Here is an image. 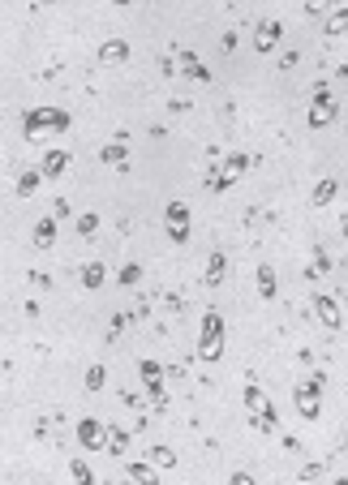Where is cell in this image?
Returning a JSON list of instances; mask_svg holds the SVG:
<instances>
[{"label":"cell","instance_id":"16","mask_svg":"<svg viewBox=\"0 0 348 485\" xmlns=\"http://www.w3.org/2000/svg\"><path fill=\"white\" fill-rule=\"evenodd\" d=\"M65 168H69V150H61V146H52V150L43 155V164H39V172L47 176V181H52V176H61Z\"/></svg>","mask_w":348,"mask_h":485},{"label":"cell","instance_id":"6","mask_svg":"<svg viewBox=\"0 0 348 485\" xmlns=\"http://www.w3.org/2000/svg\"><path fill=\"white\" fill-rule=\"evenodd\" d=\"M335 116H340V108H335L327 82H318V86H314V104H310V129H327Z\"/></svg>","mask_w":348,"mask_h":485},{"label":"cell","instance_id":"29","mask_svg":"<svg viewBox=\"0 0 348 485\" xmlns=\"http://www.w3.org/2000/svg\"><path fill=\"white\" fill-rule=\"evenodd\" d=\"M99 232V215L95 211H82L78 215V237H95Z\"/></svg>","mask_w":348,"mask_h":485},{"label":"cell","instance_id":"4","mask_svg":"<svg viewBox=\"0 0 348 485\" xmlns=\"http://www.w3.org/2000/svg\"><path fill=\"white\" fill-rule=\"evenodd\" d=\"M138 378H142L146 395H151V408H155V413H168V387H164L168 369H164L159 361H151V356H142V361H138Z\"/></svg>","mask_w":348,"mask_h":485},{"label":"cell","instance_id":"20","mask_svg":"<svg viewBox=\"0 0 348 485\" xmlns=\"http://www.w3.org/2000/svg\"><path fill=\"white\" fill-rule=\"evenodd\" d=\"M99 159H104V164H112V168H120V172H125V168H129V146H125V142H108L104 150H99Z\"/></svg>","mask_w":348,"mask_h":485},{"label":"cell","instance_id":"31","mask_svg":"<svg viewBox=\"0 0 348 485\" xmlns=\"http://www.w3.org/2000/svg\"><path fill=\"white\" fill-rule=\"evenodd\" d=\"M335 9V0H306V13L310 17H322V13H331Z\"/></svg>","mask_w":348,"mask_h":485},{"label":"cell","instance_id":"5","mask_svg":"<svg viewBox=\"0 0 348 485\" xmlns=\"http://www.w3.org/2000/svg\"><path fill=\"white\" fill-rule=\"evenodd\" d=\"M322 374H310L306 382H296V391H292V399H296V413H301L306 421H318L322 417Z\"/></svg>","mask_w":348,"mask_h":485},{"label":"cell","instance_id":"12","mask_svg":"<svg viewBox=\"0 0 348 485\" xmlns=\"http://www.w3.org/2000/svg\"><path fill=\"white\" fill-rule=\"evenodd\" d=\"M223 275H228V258H223V249H211V253H207V271H203L207 288H219Z\"/></svg>","mask_w":348,"mask_h":485},{"label":"cell","instance_id":"9","mask_svg":"<svg viewBox=\"0 0 348 485\" xmlns=\"http://www.w3.org/2000/svg\"><path fill=\"white\" fill-rule=\"evenodd\" d=\"M78 443H82V451H108V425L99 417H82L78 421Z\"/></svg>","mask_w":348,"mask_h":485},{"label":"cell","instance_id":"23","mask_svg":"<svg viewBox=\"0 0 348 485\" xmlns=\"http://www.w3.org/2000/svg\"><path fill=\"white\" fill-rule=\"evenodd\" d=\"M108 455H129V429H120V425H108Z\"/></svg>","mask_w":348,"mask_h":485},{"label":"cell","instance_id":"3","mask_svg":"<svg viewBox=\"0 0 348 485\" xmlns=\"http://www.w3.org/2000/svg\"><path fill=\"white\" fill-rule=\"evenodd\" d=\"M69 112H61V108H31L26 116H22V134L26 138H39V134H65L69 129Z\"/></svg>","mask_w":348,"mask_h":485},{"label":"cell","instance_id":"17","mask_svg":"<svg viewBox=\"0 0 348 485\" xmlns=\"http://www.w3.org/2000/svg\"><path fill=\"white\" fill-rule=\"evenodd\" d=\"M56 245V215L35 219V249H52Z\"/></svg>","mask_w":348,"mask_h":485},{"label":"cell","instance_id":"25","mask_svg":"<svg viewBox=\"0 0 348 485\" xmlns=\"http://www.w3.org/2000/svg\"><path fill=\"white\" fill-rule=\"evenodd\" d=\"M43 181H47L43 172H22V181H17V189H13V193H17V198H31V193H35Z\"/></svg>","mask_w":348,"mask_h":485},{"label":"cell","instance_id":"11","mask_svg":"<svg viewBox=\"0 0 348 485\" xmlns=\"http://www.w3.org/2000/svg\"><path fill=\"white\" fill-rule=\"evenodd\" d=\"M181 73H185V78L189 82H211V69L203 65V61H198V52H189V47H181Z\"/></svg>","mask_w":348,"mask_h":485},{"label":"cell","instance_id":"24","mask_svg":"<svg viewBox=\"0 0 348 485\" xmlns=\"http://www.w3.org/2000/svg\"><path fill=\"white\" fill-rule=\"evenodd\" d=\"M146 459H151L155 468H177V451H172V447H164V443L146 451Z\"/></svg>","mask_w":348,"mask_h":485},{"label":"cell","instance_id":"35","mask_svg":"<svg viewBox=\"0 0 348 485\" xmlns=\"http://www.w3.org/2000/svg\"><path fill=\"white\" fill-rule=\"evenodd\" d=\"M340 305H344V310H348V288H340V296H335Z\"/></svg>","mask_w":348,"mask_h":485},{"label":"cell","instance_id":"14","mask_svg":"<svg viewBox=\"0 0 348 485\" xmlns=\"http://www.w3.org/2000/svg\"><path fill=\"white\" fill-rule=\"evenodd\" d=\"M125 472H129V481H134V485H159V472H155L151 459H129Z\"/></svg>","mask_w":348,"mask_h":485},{"label":"cell","instance_id":"30","mask_svg":"<svg viewBox=\"0 0 348 485\" xmlns=\"http://www.w3.org/2000/svg\"><path fill=\"white\" fill-rule=\"evenodd\" d=\"M104 382H108V369L104 365H90L86 369V391H104Z\"/></svg>","mask_w":348,"mask_h":485},{"label":"cell","instance_id":"28","mask_svg":"<svg viewBox=\"0 0 348 485\" xmlns=\"http://www.w3.org/2000/svg\"><path fill=\"white\" fill-rule=\"evenodd\" d=\"M138 279H142V267H138V262H125V267H120V275H116V284H120V288H134Z\"/></svg>","mask_w":348,"mask_h":485},{"label":"cell","instance_id":"21","mask_svg":"<svg viewBox=\"0 0 348 485\" xmlns=\"http://www.w3.org/2000/svg\"><path fill=\"white\" fill-rule=\"evenodd\" d=\"M322 31H327V39H340V35H348V5L331 9V13H327V22H322Z\"/></svg>","mask_w":348,"mask_h":485},{"label":"cell","instance_id":"19","mask_svg":"<svg viewBox=\"0 0 348 485\" xmlns=\"http://www.w3.org/2000/svg\"><path fill=\"white\" fill-rule=\"evenodd\" d=\"M276 292H280L276 267H271V262H262V267H258V296H262V301H276Z\"/></svg>","mask_w":348,"mask_h":485},{"label":"cell","instance_id":"18","mask_svg":"<svg viewBox=\"0 0 348 485\" xmlns=\"http://www.w3.org/2000/svg\"><path fill=\"white\" fill-rule=\"evenodd\" d=\"M245 172H250V155H245V150H232V155H223V176H228L232 185L241 181Z\"/></svg>","mask_w":348,"mask_h":485},{"label":"cell","instance_id":"26","mask_svg":"<svg viewBox=\"0 0 348 485\" xmlns=\"http://www.w3.org/2000/svg\"><path fill=\"white\" fill-rule=\"evenodd\" d=\"M331 271V258H327V249L322 245H314V267L306 271V279H318V275H327Z\"/></svg>","mask_w":348,"mask_h":485},{"label":"cell","instance_id":"22","mask_svg":"<svg viewBox=\"0 0 348 485\" xmlns=\"http://www.w3.org/2000/svg\"><path fill=\"white\" fill-rule=\"evenodd\" d=\"M104 279H108V267L104 262H86L82 267V288L86 292H99V288H104Z\"/></svg>","mask_w":348,"mask_h":485},{"label":"cell","instance_id":"8","mask_svg":"<svg viewBox=\"0 0 348 485\" xmlns=\"http://www.w3.org/2000/svg\"><path fill=\"white\" fill-rule=\"evenodd\" d=\"M310 305H314L318 322L327 326V331H340V326H344V305H340L331 292H314V301H310Z\"/></svg>","mask_w":348,"mask_h":485},{"label":"cell","instance_id":"1","mask_svg":"<svg viewBox=\"0 0 348 485\" xmlns=\"http://www.w3.org/2000/svg\"><path fill=\"white\" fill-rule=\"evenodd\" d=\"M245 408H250V421L258 434H276L280 429V413H276V404L267 399V391L258 387V382H245V391H241Z\"/></svg>","mask_w":348,"mask_h":485},{"label":"cell","instance_id":"36","mask_svg":"<svg viewBox=\"0 0 348 485\" xmlns=\"http://www.w3.org/2000/svg\"><path fill=\"white\" fill-rule=\"evenodd\" d=\"M112 5H134V0H112Z\"/></svg>","mask_w":348,"mask_h":485},{"label":"cell","instance_id":"2","mask_svg":"<svg viewBox=\"0 0 348 485\" xmlns=\"http://www.w3.org/2000/svg\"><path fill=\"white\" fill-rule=\"evenodd\" d=\"M198 356H203L207 365H215L223 356V318H219V310L203 314V326H198Z\"/></svg>","mask_w":348,"mask_h":485},{"label":"cell","instance_id":"13","mask_svg":"<svg viewBox=\"0 0 348 485\" xmlns=\"http://www.w3.org/2000/svg\"><path fill=\"white\" fill-rule=\"evenodd\" d=\"M99 61L104 65H125L129 61V43L125 39H104L99 43Z\"/></svg>","mask_w":348,"mask_h":485},{"label":"cell","instance_id":"27","mask_svg":"<svg viewBox=\"0 0 348 485\" xmlns=\"http://www.w3.org/2000/svg\"><path fill=\"white\" fill-rule=\"evenodd\" d=\"M69 472H73V481H78V485H95V472H90L86 459H69Z\"/></svg>","mask_w":348,"mask_h":485},{"label":"cell","instance_id":"37","mask_svg":"<svg viewBox=\"0 0 348 485\" xmlns=\"http://www.w3.org/2000/svg\"><path fill=\"white\" fill-rule=\"evenodd\" d=\"M331 485H348V477H340V481H331Z\"/></svg>","mask_w":348,"mask_h":485},{"label":"cell","instance_id":"38","mask_svg":"<svg viewBox=\"0 0 348 485\" xmlns=\"http://www.w3.org/2000/svg\"><path fill=\"white\" fill-rule=\"evenodd\" d=\"M43 5H56V0H43Z\"/></svg>","mask_w":348,"mask_h":485},{"label":"cell","instance_id":"10","mask_svg":"<svg viewBox=\"0 0 348 485\" xmlns=\"http://www.w3.org/2000/svg\"><path fill=\"white\" fill-rule=\"evenodd\" d=\"M280 39H284V22L280 17H262L258 31H254V47L267 56V52H276V47H280Z\"/></svg>","mask_w":348,"mask_h":485},{"label":"cell","instance_id":"33","mask_svg":"<svg viewBox=\"0 0 348 485\" xmlns=\"http://www.w3.org/2000/svg\"><path fill=\"white\" fill-rule=\"evenodd\" d=\"M228 485H254V477H250V472H232V481H228Z\"/></svg>","mask_w":348,"mask_h":485},{"label":"cell","instance_id":"15","mask_svg":"<svg viewBox=\"0 0 348 485\" xmlns=\"http://www.w3.org/2000/svg\"><path fill=\"white\" fill-rule=\"evenodd\" d=\"M335 193H340V181L335 176H322V181L314 185V193H310V207H331Z\"/></svg>","mask_w":348,"mask_h":485},{"label":"cell","instance_id":"7","mask_svg":"<svg viewBox=\"0 0 348 485\" xmlns=\"http://www.w3.org/2000/svg\"><path fill=\"white\" fill-rule=\"evenodd\" d=\"M164 228H168V241L172 245H189V207H185V202H168Z\"/></svg>","mask_w":348,"mask_h":485},{"label":"cell","instance_id":"34","mask_svg":"<svg viewBox=\"0 0 348 485\" xmlns=\"http://www.w3.org/2000/svg\"><path fill=\"white\" fill-rule=\"evenodd\" d=\"M314 477H322V464H310V468L301 472V481H314Z\"/></svg>","mask_w":348,"mask_h":485},{"label":"cell","instance_id":"32","mask_svg":"<svg viewBox=\"0 0 348 485\" xmlns=\"http://www.w3.org/2000/svg\"><path fill=\"white\" fill-rule=\"evenodd\" d=\"M129 318H134V314H116V318H112V326H108V340H116V335H120V331H125V326H129Z\"/></svg>","mask_w":348,"mask_h":485}]
</instances>
